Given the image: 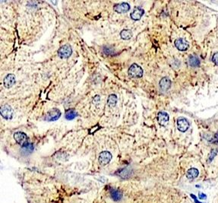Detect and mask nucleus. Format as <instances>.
<instances>
[{
  "label": "nucleus",
  "mask_w": 218,
  "mask_h": 203,
  "mask_svg": "<svg viewBox=\"0 0 218 203\" xmlns=\"http://www.w3.org/2000/svg\"><path fill=\"white\" fill-rule=\"evenodd\" d=\"M144 14V10L143 9H141V7H136L131 13L130 16H131V19L134 20V21H138L141 18Z\"/></svg>",
  "instance_id": "10"
},
{
  "label": "nucleus",
  "mask_w": 218,
  "mask_h": 203,
  "mask_svg": "<svg viewBox=\"0 0 218 203\" xmlns=\"http://www.w3.org/2000/svg\"><path fill=\"white\" fill-rule=\"evenodd\" d=\"M78 116V113L74 109H69L65 112V118L68 120H72Z\"/></svg>",
  "instance_id": "17"
},
{
  "label": "nucleus",
  "mask_w": 218,
  "mask_h": 203,
  "mask_svg": "<svg viewBox=\"0 0 218 203\" xmlns=\"http://www.w3.org/2000/svg\"><path fill=\"white\" fill-rule=\"evenodd\" d=\"M117 103V96L115 95H110L108 97V100H107V103L108 106L110 107H115Z\"/></svg>",
  "instance_id": "19"
},
{
  "label": "nucleus",
  "mask_w": 218,
  "mask_h": 203,
  "mask_svg": "<svg viewBox=\"0 0 218 203\" xmlns=\"http://www.w3.org/2000/svg\"><path fill=\"white\" fill-rule=\"evenodd\" d=\"M60 116L61 111L57 108H53L51 109L50 111H48L45 116L44 119L48 122H53L59 119Z\"/></svg>",
  "instance_id": "3"
},
{
  "label": "nucleus",
  "mask_w": 218,
  "mask_h": 203,
  "mask_svg": "<svg viewBox=\"0 0 218 203\" xmlns=\"http://www.w3.org/2000/svg\"><path fill=\"white\" fill-rule=\"evenodd\" d=\"M15 76H14V74H9L4 79V86L6 88H10L15 84Z\"/></svg>",
  "instance_id": "11"
},
{
  "label": "nucleus",
  "mask_w": 218,
  "mask_h": 203,
  "mask_svg": "<svg viewBox=\"0 0 218 203\" xmlns=\"http://www.w3.org/2000/svg\"><path fill=\"white\" fill-rule=\"evenodd\" d=\"M199 175V170L196 169L195 168H191L188 170L187 173H186V176L187 178L189 180H194V179L197 178Z\"/></svg>",
  "instance_id": "16"
},
{
  "label": "nucleus",
  "mask_w": 218,
  "mask_h": 203,
  "mask_svg": "<svg viewBox=\"0 0 218 203\" xmlns=\"http://www.w3.org/2000/svg\"><path fill=\"white\" fill-rule=\"evenodd\" d=\"M119 175L121 177H123V178H127L128 176H130V171L128 170L127 169H122L121 170H119Z\"/></svg>",
  "instance_id": "20"
},
{
  "label": "nucleus",
  "mask_w": 218,
  "mask_h": 203,
  "mask_svg": "<svg viewBox=\"0 0 218 203\" xmlns=\"http://www.w3.org/2000/svg\"><path fill=\"white\" fill-rule=\"evenodd\" d=\"M212 140H213L212 142H214V143H217L218 142V133H217L216 135L214 136V139H213Z\"/></svg>",
  "instance_id": "24"
},
{
  "label": "nucleus",
  "mask_w": 218,
  "mask_h": 203,
  "mask_svg": "<svg viewBox=\"0 0 218 203\" xmlns=\"http://www.w3.org/2000/svg\"><path fill=\"white\" fill-rule=\"evenodd\" d=\"M114 11L116 12L117 13L122 14V13H126L130 10L129 4L127 2H122V3L117 4L113 7Z\"/></svg>",
  "instance_id": "9"
},
{
  "label": "nucleus",
  "mask_w": 218,
  "mask_h": 203,
  "mask_svg": "<svg viewBox=\"0 0 218 203\" xmlns=\"http://www.w3.org/2000/svg\"><path fill=\"white\" fill-rule=\"evenodd\" d=\"M170 119V116L167 113L164 112V111H160L157 114V121L160 125L161 126H165L169 122Z\"/></svg>",
  "instance_id": "12"
},
{
  "label": "nucleus",
  "mask_w": 218,
  "mask_h": 203,
  "mask_svg": "<svg viewBox=\"0 0 218 203\" xmlns=\"http://www.w3.org/2000/svg\"><path fill=\"white\" fill-rule=\"evenodd\" d=\"M71 53H72V48L71 45L69 44L63 45L58 50V56L61 57L62 59H67L71 56Z\"/></svg>",
  "instance_id": "4"
},
{
  "label": "nucleus",
  "mask_w": 218,
  "mask_h": 203,
  "mask_svg": "<svg viewBox=\"0 0 218 203\" xmlns=\"http://www.w3.org/2000/svg\"><path fill=\"white\" fill-rule=\"evenodd\" d=\"M112 159V155L110 152L107 151H104L102 152L99 155V163L100 165L106 166L110 162V160Z\"/></svg>",
  "instance_id": "5"
},
{
  "label": "nucleus",
  "mask_w": 218,
  "mask_h": 203,
  "mask_svg": "<svg viewBox=\"0 0 218 203\" xmlns=\"http://www.w3.org/2000/svg\"><path fill=\"white\" fill-rule=\"evenodd\" d=\"M175 46L180 51H186L189 47V43L183 38H178L175 40Z\"/></svg>",
  "instance_id": "8"
},
{
  "label": "nucleus",
  "mask_w": 218,
  "mask_h": 203,
  "mask_svg": "<svg viewBox=\"0 0 218 203\" xmlns=\"http://www.w3.org/2000/svg\"><path fill=\"white\" fill-rule=\"evenodd\" d=\"M177 128L182 132H186L189 128V123L186 118L179 117L177 119Z\"/></svg>",
  "instance_id": "7"
},
{
  "label": "nucleus",
  "mask_w": 218,
  "mask_h": 203,
  "mask_svg": "<svg viewBox=\"0 0 218 203\" xmlns=\"http://www.w3.org/2000/svg\"><path fill=\"white\" fill-rule=\"evenodd\" d=\"M14 139L16 142L21 145L22 148H25L27 144H29L28 137L23 132H16L14 134Z\"/></svg>",
  "instance_id": "2"
},
{
  "label": "nucleus",
  "mask_w": 218,
  "mask_h": 203,
  "mask_svg": "<svg viewBox=\"0 0 218 203\" xmlns=\"http://www.w3.org/2000/svg\"><path fill=\"white\" fill-rule=\"evenodd\" d=\"M128 75L131 78H141L143 76V69L140 66L136 63H133L128 71Z\"/></svg>",
  "instance_id": "1"
},
{
  "label": "nucleus",
  "mask_w": 218,
  "mask_h": 203,
  "mask_svg": "<svg viewBox=\"0 0 218 203\" xmlns=\"http://www.w3.org/2000/svg\"><path fill=\"white\" fill-rule=\"evenodd\" d=\"M133 34L131 32V30H128V29H124V30H122V31L120 32V37L123 40H129L132 38Z\"/></svg>",
  "instance_id": "18"
},
{
  "label": "nucleus",
  "mask_w": 218,
  "mask_h": 203,
  "mask_svg": "<svg viewBox=\"0 0 218 203\" xmlns=\"http://www.w3.org/2000/svg\"><path fill=\"white\" fill-rule=\"evenodd\" d=\"M217 151H218V150L217 149V150H213L212 152H211V155H210V157H209V161H211V160H213V158L214 157V156L216 155V154H217L216 152H217Z\"/></svg>",
  "instance_id": "22"
},
{
  "label": "nucleus",
  "mask_w": 218,
  "mask_h": 203,
  "mask_svg": "<svg viewBox=\"0 0 218 203\" xmlns=\"http://www.w3.org/2000/svg\"><path fill=\"white\" fill-rule=\"evenodd\" d=\"M160 87L163 91H167L171 87V81L167 77H163L161 80L160 81L159 83Z\"/></svg>",
  "instance_id": "13"
},
{
  "label": "nucleus",
  "mask_w": 218,
  "mask_h": 203,
  "mask_svg": "<svg viewBox=\"0 0 218 203\" xmlns=\"http://www.w3.org/2000/svg\"><path fill=\"white\" fill-rule=\"evenodd\" d=\"M199 199H207V196H206L204 193L199 192Z\"/></svg>",
  "instance_id": "23"
},
{
  "label": "nucleus",
  "mask_w": 218,
  "mask_h": 203,
  "mask_svg": "<svg viewBox=\"0 0 218 203\" xmlns=\"http://www.w3.org/2000/svg\"><path fill=\"white\" fill-rule=\"evenodd\" d=\"M191 198H192V199H193L195 200V203H203V202H199V200L197 199L196 196H195L194 194H191Z\"/></svg>",
  "instance_id": "25"
},
{
  "label": "nucleus",
  "mask_w": 218,
  "mask_h": 203,
  "mask_svg": "<svg viewBox=\"0 0 218 203\" xmlns=\"http://www.w3.org/2000/svg\"><path fill=\"white\" fill-rule=\"evenodd\" d=\"M110 193L113 200H114L115 202H119L122 199V193L121 191L115 189H111L110 191Z\"/></svg>",
  "instance_id": "15"
},
{
  "label": "nucleus",
  "mask_w": 218,
  "mask_h": 203,
  "mask_svg": "<svg viewBox=\"0 0 218 203\" xmlns=\"http://www.w3.org/2000/svg\"><path fill=\"white\" fill-rule=\"evenodd\" d=\"M1 115L5 119H12L13 110L10 105L5 104L1 107Z\"/></svg>",
  "instance_id": "6"
},
{
  "label": "nucleus",
  "mask_w": 218,
  "mask_h": 203,
  "mask_svg": "<svg viewBox=\"0 0 218 203\" xmlns=\"http://www.w3.org/2000/svg\"><path fill=\"white\" fill-rule=\"evenodd\" d=\"M212 61L216 66H218V52L215 53L212 56Z\"/></svg>",
  "instance_id": "21"
},
{
  "label": "nucleus",
  "mask_w": 218,
  "mask_h": 203,
  "mask_svg": "<svg viewBox=\"0 0 218 203\" xmlns=\"http://www.w3.org/2000/svg\"><path fill=\"white\" fill-rule=\"evenodd\" d=\"M201 64V62L199 60V57L195 55H191L188 59V65L190 67L196 68L199 67Z\"/></svg>",
  "instance_id": "14"
}]
</instances>
